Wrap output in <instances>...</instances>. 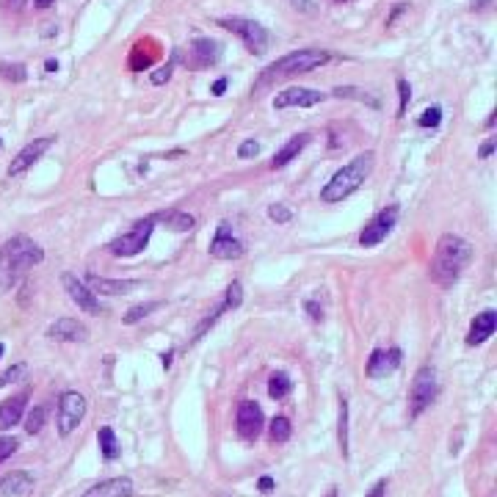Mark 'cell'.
<instances>
[{
    "label": "cell",
    "mask_w": 497,
    "mask_h": 497,
    "mask_svg": "<svg viewBox=\"0 0 497 497\" xmlns=\"http://www.w3.org/2000/svg\"><path fill=\"white\" fill-rule=\"evenodd\" d=\"M473 260V246L470 241H464L462 235H453V233H445L437 248H434V260H431V279L442 287H451L462 271L467 268V262Z\"/></svg>",
    "instance_id": "1"
},
{
    "label": "cell",
    "mask_w": 497,
    "mask_h": 497,
    "mask_svg": "<svg viewBox=\"0 0 497 497\" xmlns=\"http://www.w3.org/2000/svg\"><path fill=\"white\" fill-rule=\"evenodd\" d=\"M42 260H44V251L28 235H14L11 241H6L0 246V293L11 290L17 284V279L28 268L39 265Z\"/></svg>",
    "instance_id": "2"
},
{
    "label": "cell",
    "mask_w": 497,
    "mask_h": 497,
    "mask_svg": "<svg viewBox=\"0 0 497 497\" xmlns=\"http://www.w3.org/2000/svg\"><path fill=\"white\" fill-rule=\"evenodd\" d=\"M373 166H376V152H362V155H356L351 163H345L343 169H337L334 174H332V180L323 186V191H320V199L323 202H343V199H348L354 191H359L362 188V183L370 177V172H373Z\"/></svg>",
    "instance_id": "3"
},
{
    "label": "cell",
    "mask_w": 497,
    "mask_h": 497,
    "mask_svg": "<svg viewBox=\"0 0 497 497\" xmlns=\"http://www.w3.org/2000/svg\"><path fill=\"white\" fill-rule=\"evenodd\" d=\"M332 61V53L329 50H318V47H307V50H296L290 55H282L279 61L268 64L260 75V83L257 86H265V83H273L279 78H290V75H301V72H312L323 64Z\"/></svg>",
    "instance_id": "4"
},
{
    "label": "cell",
    "mask_w": 497,
    "mask_h": 497,
    "mask_svg": "<svg viewBox=\"0 0 497 497\" xmlns=\"http://www.w3.org/2000/svg\"><path fill=\"white\" fill-rule=\"evenodd\" d=\"M152 230H155V222H152V216H150V219H144V222H136L130 233L114 238L105 248H108V254H114V257H136L138 251L147 248L150 238H152Z\"/></svg>",
    "instance_id": "5"
},
{
    "label": "cell",
    "mask_w": 497,
    "mask_h": 497,
    "mask_svg": "<svg viewBox=\"0 0 497 497\" xmlns=\"http://www.w3.org/2000/svg\"><path fill=\"white\" fill-rule=\"evenodd\" d=\"M437 398V370L423 365L409 387V406H412V417H420Z\"/></svg>",
    "instance_id": "6"
},
{
    "label": "cell",
    "mask_w": 497,
    "mask_h": 497,
    "mask_svg": "<svg viewBox=\"0 0 497 497\" xmlns=\"http://www.w3.org/2000/svg\"><path fill=\"white\" fill-rule=\"evenodd\" d=\"M219 25L227 28V30H233L235 36H241L244 44L248 47V53L262 55V53L268 50V30H265L260 22L246 19V17H224V19H219Z\"/></svg>",
    "instance_id": "7"
},
{
    "label": "cell",
    "mask_w": 497,
    "mask_h": 497,
    "mask_svg": "<svg viewBox=\"0 0 497 497\" xmlns=\"http://www.w3.org/2000/svg\"><path fill=\"white\" fill-rule=\"evenodd\" d=\"M83 417H86V398L80 392H75V390L64 392L58 398V434L69 437L80 426Z\"/></svg>",
    "instance_id": "8"
},
{
    "label": "cell",
    "mask_w": 497,
    "mask_h": 497,
    "mask_svg": "<svg viewBox=\"0 0 497 497\" xmlns=\"http://www.w3.org/2000/svg\"><path fill=\"white\" fill-rule=\"evenodd\" d=\"M395 222H398V205H390V208H384L381 213H376V216L368 222V227L362 230V235H359V246L362 248L379 246V244L392 233Z\"/></svg>",
    "instance_id": "9"
},
{
    "label": "cell",
    "mask_w": 497,
    "mask_h": 497,
    "mask_svg": "<svg viewBox=\"0 0 497 497\" xmlns=\"http://www.w3.org/2000/svg\"><path fill=\"white\" fill-rule=\"evenodd\" d=\"M329 94L318 91V89H304V86H290L284 91H279L273 97V108L284 111V108H312L318 102H323Z\"/></svg>",
    "instance_id": "10"
},
{
    "label": "cell",
    "mask_w": 497,
    "mask_h": 497,
    "mask_svg": "<svg viewBox=\"0 0 497 497\" xmlns=\"http://www.w3.org/2000/svg\"><path fill=\"white\" fill-rule=\"evenodd\" d=\"M53 141H55V136H42V138H33L30 144H25V147L17 152V158L11 161V166H8V177H19L22 172H28V169L53 147Z\"/></svg>",
    "instance_id": "11"
},
{
    "label": "cell",
    "mask_w": 497,
    "mask_h": 497,
    "mask_svg": "<svg viewBox=\"0 0 497 497\" xmlns=\"http://www.w3.org/2000/svg\"><path fill=\"white\" fill-rule=\"evenodd\" d=\"M64 290L69 293L72 304H78V309H83V312H89V315H102V312H105V307L100 304V298H97L75 273H64Z\"/></svg>",
    "instance_id": "12"
},
{
    "label": "cell",
    "mask_w": 497,
    "mask_h": 497,
    "mask_svg": "<svg viewBox=\"0 0 497 497\" xmlns=\"http://www.w3.org/2000/svg\"><path fill=\"white\" fill-rule=\"evenodd\" d=\"M210 254H213L216 260H241V257L246 254V246H244V241H238V238L233 235V227H230L227 222H222V224L216 227V238H213V244H210Z\"/></svg>",
    "instance_id": "13"
},
{
    "label": "cell",
    "mask_w": 497,
    "mask_h": 497,
    "mask_svg": "<svg viewBox=\"0 0 497 497\" xmlns=\"http://www.w3.org/2000/svg\"><path fill=\"white\" fill-rule=\"evenodd\" d=\"M262 426H265V417H262L260 404L257 401H241V406H238V434L244 440H257Z\"/></svg>",
    "instance_id": "14"
},
{
    "label": "cell",
    "mask_w": 497,
    "mask_h": 497,
    "mask_svg": "<svg viewBox=\"0 0 497 497\" xmlns=\"http://www.w3.org/2000/svg\"><path fill=\"white\" fill-rule=\"evenodd\" d=\"M86 282L94 296H125V293H133L141 287L138 279H105V276H94V273H89Z\"/></svg>",
    "instance_id": "15"
},
{
    "label": "cell",
    "mask_w": 497,
    "mask_h": 497,
    "mask_svg": "<svg viewBox=\"0 0 497 497\" xmlns=\"http://www.w3.org/2000/svg\"><path fill=\"white\" fill-rule=\"evenodd\" d=\"M47 337L55 343H86L89 340V329L75 320V318H58L55 323H50Z\"/></svg>",
    "instance_id": "16"
},
{
    "label": "cell",
    "mask_w": 497,
    "mask_h": 497,
    "mask_svg": "<svg viewBox=\"0 0 497 497\" xmlns=\"http://www.w3.org/2000/svg\"><path fill=\"white\" fill-rule=\"evenodd\" d=\"M401 359H404L401 348H390V351L376 348L370 354V359H368V376L370 379H384V376H390V373H395L401 368Z\"/></svg>",
    "instance_id": "17"
},
{
    "label": "cell",
    "mask_w": 497,
    "mask_h": 497,
    "mask_svg": "<svg viewBox=\"0 0 497 497\" xmlns=\"http://www.w3.org/2000/svg\"><path fill=\"white\" fill-rule=\"evenodd\" d=\"M36 481L28 470H11L0 478V497H28L33 492Z\"/></svg>",
    "instance_id": "18"
},
{
    "label": "cell",
    "mask_w": 497,
    "mask_h": 497,
    "mask_svg": "<svg viewBox=\"0 0 497 497\" xmlns=\"http://www.w3.org/2000/svg\"><path fill=\"white\" fill-rule=\"evenodd\" d=\"M497 329V312L495 309H484L481 315H476L473 326H470V334H467V345H481L487 343Z\"/></svg>",
    "instance_id": "19"
},
{
    "label": "cell",
    "mask_w": 497,
    "mask_h": 497,
    "mask_svg": "<svg viewBox=\"0 0 497 497\" xmlns=\"http://www.w3.org/2000/svg\"><path fill=\"white\" fill-rule=\"evenodd\" d=\"M133 495V481L130 478H108L86 489L80 497H130Z\"/></svg>",
    "instance_id": "20"
},
{
    "label": "cell",
    "mask_w": 497,
    "mask_h": 497,
    "mask_svg": "<svg viewBox=\"0 0 497 497\" xmlns=\"http://www.w3.org/2000/svg\"><path fill=\"white\" fill-rule=\"evenodd\" d=\"M309 141H312V136H309V133H298V136H293V138H290V141H287V144H284V147L273 155L271 169H273V172H276V169H284L290 161H296V158L301 155V150H304Z\"/></svg>",
    "instance_id": "21"
},
{
    "label": "cell",
    "mask_w": 497,
    "mask_h": 497,
    "mask_svg": "<svg viewBox=\"0 0 497 497\" xmlns=\"http://www.w3.org/2000/svg\"><path fill=\"white\" fill-rule=\"evenodd\" d=\"M25 401H28V395L22 392V395H14V398H8V401L0 404V431H8V428H14V426L22 420Z\"/></svg>",
    "instance_id": "22"
},
{
    "label": "cell",
    "mask_w": 497,
    "mask_h": 497,
    "mask_svg": "<svg viewBox=\"0 0 497 497\" xmlns=\"http://www.w3.org/2000/svg\"><path fill=\"white\" fill-rule=\"evenodd\" d=\"M152 222H161V224H166L169 230H174V233H188V230H194V216L191 213H183V210H163V213H155L152 216Z\"/></svg>",
    "instance_id": "23"
},
{
    "label": "cell",
    "mask_w": 497,
    "mask_h": 497,
    "mask_svg": "<svg viewBox=\"0 0 497 497\" xmlns=\"http://www.w3.org/2000/svg\"><path fill=\"white\" fill-rule=\"evenodd\" d=\"M191 50H194L197 66H210V64H216L219 55H222V47H219V42H213V39H197V42L191 44Z\"/></svg>",
    "instance_id": "24"
},
{
    "label": "cell",
    "mask_w": 497,
    "mask_h": 497,
    "mask_svg": "<svg viewBox=\"0 0 497 497\" xmlns=\"http://www.w3.org/2000/svg\"><path fill=\"white\" fill-rule=\"evenodd\" d=\"M332 94L340 97V100H354V102H365V105H370V108H381V100H379V97H373V94L365 91V89H356V86H337Z\"/></svg>",
    "instance_id": "25"
},
{
    "label": "cell",
    "mask_w": 497,
    "mask_h": 497,
    "mask_svg": "<svg viewBox=\"0 0 497 497\" xmlns=\"http://www.w3.org/2000/svg\"><path fill=\"white\" fill-rule=\"evenodd\" d=\"M97 442H100V451H102V459L114 462L119 456V445H116V434L111 426H102L100 434H97Z\"/></svg>",
    "instance_id": "26"
},
{
    "label": "cell",
    "mask_w": 497,
    "mask_h": 497,
    "mask_svg": "<svg viewBox=\"0 0 497 497\" xmlns=\"http://www.w3.org/2000/svg\"><path fill=\"white\" fill-rule=\"evenodd\" d=\"M290 390H293V381H290L287 373H273V376H271V381H268V395H271L273 401L287 398Z\"/></svg>",
    "instance_id": "27"
},
{
    "label": "cell",
    "mask_w": 497,
    "mask_h": 497,
    "mask_svg": "<svg viewBox=\"0 0 497 497\" xmlns=\"http://www.w3.org/2000/svg\"><path fill=\"white\" fill-rule=\"evenodd\" d=\"M337 442H340V453L343 459L348 456V404L345 398H340V428H337Z\"/></svg>",
    "instance_id": "28"
},
{
    "label": "cell",
    "mask_w": 497,
    "mask_h": 497,
    "mask_svg": "<svg viewBox=\"0 0 497 497\" xmlns=\"http://www.w3.org/2000/svg\"><path fill=\"white\" fill-rule=\"evenodd\" d=\"M161 307V301H147V304H136V307H130L127 309V315H125V323L127 326H133V323H138V320H144L150 312H155Z\"/></svg>",
    "instance_id": "29"
},
{
    "label": "cell",
    "mask_w": 497,
    "mask_h": 497,
    "mask_svg": "<svg viewBox=\"0 0 497 497\" xmlns=\"http://www.w3.org/2000/svg\"><path fill=\"white\" fill-rule=\"evenodd\" d=\"M268 434H271V442H279V445L287 442L290 440V420L287 417H273Z\"/></svg>",
    "instance_id": "30"
},
{
    "label": "cell",
    "mask_w": 497,
    "mask_h": 497,
    "mask_svg": "<svg viewBox=\"0 0 497 497\" xmlns=\"http://www.w3.org/2000/svg\"><path fill=\"white\" fill-rule=\"evenodd\" d=\"M0 75H3L6 80H11V83H22V80L28 78V69H25L22 64H3V61H0Z\"/></svg>",
    "instance_id": "31"
},
{
    "label": "cell",
    "mask_w": 497,
    "mask_h": 497,
    "mask_svg": "<svg viewBox=\"0 0 497 497\" xmlns=\"http://www.w3.org/2000/svg\"><path fill=\"white\" fill-rule=\"evenodd\" d=\"M241 301H244V287H241V282H233V284L227 287V296H224L222 304H224L227 309H238Z\"/></svg>",
    "instance_id": "32"
},
{
    "label": "cell",
    "mask_w": 497,
    "mask_h": 497,
    "mask_svg": "<svg viewBox=\"0 0 497 497\" xmlns=\"http://www.w3.org/2000/svg\"><path fill=\"white\" fill-rule=\"evenodd\" d=\"M222 312H227V307H224V304H219V307H216V309H213V312H210V315H208V318H205V320L197 326V332H194V343L205 337V332H208V329H210V326H213V323L222 318Z\"/></svg>",
    "instance_id": "33"
},
{
    "label": "cell",
    "mask_w": 497,
    "mask_h": 497,
    "mask_svg": "<svg viewBox=\"0 0 497 497\" xmlns=\"http://www.w3.org/2000/svg\"><path fill=\"white\" fill-rule=\"evenodd\" d=\"M42 426H44V409H42V406H33L30 415L25 417V431H28V434H39Z\"/></svg>",
    "instance_id": "34"
},
{
    "label": "cell",
    "mask_w": 497,
    "mask_h": 497,
    "mask_svg": "<svg viewBox=\"0 0 497 497\" xmlns=\"http://www.w3.org/2000/svg\"><path fill=\"white\" fill-rule=\"evenodd\" d=\"M417 122H420V127H440V122H442V108H440V105L426 108Z\"/></svg>",
    "instance_id": "35"
},
{
    "label": "cell",
    "mask_w": 497,
    "mask_h": 497,
    "mask_svg": "<svg viewBox=\"0 0 497 497\" xmlns=\"http://www.w3.org/2000/svg\"><path fill=\"white\" fill-rule=\"evenodd\" d=\"M398 97H401L398 116H404V114H406V105H409V100H412V86H409L406 78H398Z\"/></svg>",
    "instance_id": "36"
},
{
    "label": "cell",
    "mask_w": 497,
    "mask_h": 497,
    "mask_svg": "<svg viewBox=\"0 0 497 497\" xmlns=\"http://www.w3.org/2000/svg\"><path fill=\"white\" fill-rule=\"evenodd\" d=\"M268 219L276 222V224H287V222L293 219V213H290L287 205H271V208H268Z\"/></svg>",
    "instance_id": "37"
},
{
    "label": "cell",
    "mask_w": 497,
    "mask_h": 497,
    "mask_svg": "<svg viewBox=\"0 0 497 497\" xmlns=\"http://www.w3.org/2000/svg\"><path fill=\"white\" fill-rule=\"evenodd\" d=\"M25 370H28V368H25L22 362L14 365V368H8L6 373H0V387H6V384H11V381H19V379L25 376Z\"/></svg>",
    "instance_id": "38"
},
{
    "label": "cell",
    "mask_w": 497,
    "mask_h": 497,
    "mask_svg": "<svg viewBox=\"0 0 497 497\" xmlns=\"http://www.w3.org/2000/svg\"><path fill=\"white\" fill-rule=\"evenodd\" d=\"M19 448V442L14 437H0V462H6L8 456H14Z\"/></svg>",
    "instance_id": "39"
},
{
    "label": "cell",
    "mask_w": 497,
    "mask_h": 497,
    "mask_svg": "<svg viewBox=\"0 0 497 497\" xmlns=\"http://www.w3.org/2000/svg\"><path fill=\"white\" fill-rule=\"evenodd\" d=\"M172 69H174V64H172V61H169V64H166V66H158V69H155V72H152V75H150V80H152V83H155V86H161V83H166V80H169V78H172Z\"/></svg>",
    "instance_id": "40"
},
{
    "label": "cell",
    "mask_w": 497,
    "mask_h": 497,
    "mask_svg": "<svg viewBox=\"0 0 497 497\" xmlns=\"http://www.w3.org/2000/svg\"><path fill=\"white\" fill-rule=\"evenodd\" d=\"M257 152H260V144H257L254 138H248V141H244V144L238 147V158H244V161H246V158H254Z\"/></svg>",
    "instance_id": "41"
},
{
    "label": "cell",
    "mask_w": 497,
    "mask_h": 497,
    "mask_svg": "<svg viewBox=\"0 0 497 497\" xmlns=\"http://www.w3.org/2000/svg\"><path fill=\"white\" fill-rule=\"evenodd\" d=\"M290 6L301 14H312L315 11V0H290Z\"/></svg>",
    "instance_id": "42"
},
{
    "label": "cell",
    "mask_w": 497,
    "mask_h": 497,
    "mask_svg": "<svg viewBox=\"0 0 497 497\" xmlns=\"http://www.w3.org/2000/svg\"><path fill=\"white\" fill-rule=\"evenodd\" d=\"M404 11H406V3H395V6H392V11H390V17H387V28H392V22H395Z\"/></svg>",
    "instance_id": "43"
},
{
    "label": "cell",
    "mask_w": 497,
    "mask_h": 497,
    "mask_svg": "<svg viewBox=\"0 0 497 497\" xmlns=\"http://www.w3.org/2000/svg\"><path fill=\"white\" fill-rule=\"evenodd\" d=\"M307 312H309L312 320H320V318H323V309H320L315 301H307Z\"/></svg>",
    "instance_id": "44"
},
{
    "label": "cell",
    "mask_w": 497,
    "mask_h": 497,
    "mask_svg": "<svg viewBox=\"0 0 497 497\" xmlns=\"http://www.w3.org/2000/svg\"><path fill=\"white\" fill-rule=\"evenodd\" d=\"M384 495H387V481H379V484L368 492V497H384Z\"/></svg>",
    "instance_id": "45"
},
{
    "label": "cell",
    "mask_w": 497,
    "mask_h": 497,
    "mask_svg": "<svg viewBox=\"0 0 497 497\" xmlns=\"http://www.w3.org/2000/svg\"><path fill=\"white\" fill-rule=\"evenodd\" d=\"M227 83H230V80H227V78H219V80H216V83H213V89H210V91H213V94H216V97H219V94H224V91H227Z\"/></svg>",
    "instance_id": "46"
},
{
    "label": "cell",
    "mask_w": 497,
    "mask_h": 497,
    "mask_svg": "<svg viewBox=\"0 0 497 497\" xmlns=\"http://www.w3.org/2000/svg\"><path fill=\"white\" fill-rule=\"evenodd\" d=\"M257 487H260V492H271V489H273V478H268V476H262V478L257 481Z\"/></svg>",
    "instance_id": "47"
},
{
    "label": "cell",
    "mask_w": 497,
    "mask_h": 497,
    "mask_svg": "<svg viewBox=\"0 0 497 497\" xmlns=\"http://www.w3.org/2000/svg\"><path fill=\"white\" fill-rule=\"evenodd\" d=\"M492 152H495V138H489V141L481 147V158H489Z\"/></svg>",
    "instance_id": "48"
},
{
    "label": "cell",
    "mask_w": 497,
    "mask_h": 497,
    "mask_svg": "<svg viewBox=\"0 0 497 497\" xmlns=\"http://www.w3.org/2000/svg\"><path fill=\"white\" fill-rule=\"evenodd\" d=\"M44 69H47V72H55V69H58V61H55V58H47V61H44Z\"/></svg>",
    "instance_id": "49"
},
{
    "label": "cell",
    "mask_w": 497,
    "mask_h": 497,
    "mask_svg": "<svg viewBox=\"0 0 497 497\" xmlns=\"http://www.w3.org/2000/svg\"><path fill=\"white\" fill-rule=\"evenodd\" d=\"M172 356H174V351H166V354H163V368H166V370L172 368Z\"/></svg>",
    "instance_id": "50"
},
{
    "label": "cell",
    "mask_w": 497,
    "mask_h": 497,
    "mask_svg": "<svg viewBox=\"0 0 497 497\" xmlns=\"http://www.w3.org/2000/svg\"><path fill=\"white\" fill-rule=\"evenodd\" d=\"M492 0H473V8H487Z\"/></svg>",
    "instance_id": "51"
},
{
    "label": "cell",
    "mask_w": 497,
    "mask_h": 497,
    "mask_svg": "<svg viewBox=\"0 0 497 497\" xmlns=\"http://www.w3.org/2000/svg\"><path fill=\"white\" fill-rule=\"evenodd\" d=\"M36 6H39V8H50V6H53V0H36Z\"/></svg>",
    "instance_id": "52"
},
{
    "label": "cell",
    "mask_w": 497,
    "mask_h": 497,
    "mask_svg": "<svg viewBox=\"0 0 497 497\" xmlns=\"http://www.w3.org/2000/svg\"><path fill=\"white\" fill-rule=\"evenodd\" d=\"M326 497H337V489H332V492H329Z\"/></svg>",
    "instance_id": "53"
},
{
    "label": "cell",
    "mask_w": 497,
    "mask_h": 497,
    "mask_svg": "<svg viewBox=\"0 0 497 497\" xmlns=\"http://www.w3.org/2000/svg\"><path fill=\"white\" fill-rule=\"evenodd\" d=\"M0 356H3V343H0Z\"/></svg>",
    "instance_id": "54"
},
{
    "label": "cell",
    "mask_w": 497,
    "mask_h": 497,
    "mask_svg": "<svg viewBox=\"0 0 497 497\" xmlns=\"http://www.w3.org/2000/svg\"><path fill=\"white\" fill-rule=\"evenodd\" d=\"M337 3H345V0H337Z\"/></svg>",
    "instance_id": "55"
}]
</instances>
